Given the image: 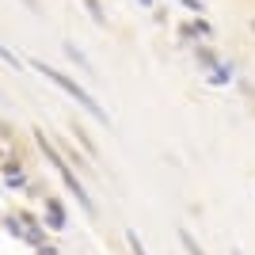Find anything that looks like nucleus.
Listing matches in <instances>:
<instances>
[{
	"label": "nucleus",
	"instance_id": "7ed1b4c3",
	"mask_svg": "<svg viewBox=\"0 0 255 255\" xmlns=\"http://www.w3.org/2000/svg\"><path fill=\"white\" fill-rule=\"evenodd\" d=\"M84 4H88V11H92V19H96V23H103V11H99V0H84Z\"/></svg>",
	"mask_w": 255,
	"mask_h": 255
},
{
	"label": "nucleus",
	"instance_id": "20e7f679",
	"mask_svg": "<svg viewBox=\"0 0 255 255\" xmlns=\"http://www.w3.org/2000/svg\"><path fill=\"white\" fill-rule=\"evenodd\" d=\"M183 248H187V252H191V255H202V248H198V244H194V240H191V233H183Z\"/></svg>",
	"mask_w": 255,
	"mask_h": 255
},
{
	"label": "nucleus",
	"instance_id": "39448f33",
	"mask_svg": "<svg viewBox=\"0 0 255 255\" xmlns=\"http://www.w3.org/2000/svg\"><path fill=\"white\" fill-rule=\"evenodd\" d=\"M129 248H133V255H145V248L137 244V236H129Z\"/></svg>",
	"mask_w": 255,
	"mask_h": 255
},
{
	"label": "nucleus",
	"instance_id": "f257e3e1",
	"mask_svg": "<svg viewBox=\"0 0 255 255\" xmlns=\"http://www.w3.org/2000/svg\"><path fill=\"white\" fill-rule=\"evenodd\" d=\"M34 69H38V73H42L46 80H50V84H57L61 92H69V96H73L76 103L84 107V111H92L96 118H107V111H103V107H99V103H96L92 96H88V92H84L80 84H76V80H69L65 73H57V69H53V65H46V61H34Z\"/></svg>",
	"mask_w": 255,
	"mask_h": 255
},
{
	"label": "nucleus",
	"instance_id": "f03ea898",
	"mask_svg": "<svg viewBox=\"0 0 255 255\" xmlns=\"http://www.w3.org/2000/svg\"><path fill=\"white\" fill-rule=\"evenodd\" d=\"M0 57H4V61H8V65H15V69H19V57H15V53H11L8 46H4V42H0Z\"/></svg>",
	"mask_w": 255,
	"mask_h": 255
}]
</instances>
